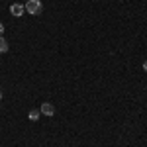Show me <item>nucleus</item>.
I'll use <instances>...</instances> for the list:
<instances>
[{"label":"nucleus","instance_id":"f257e3e1","mask_svg":"<svg viewBox=\"0 0 147 147\" xmlns=\"http://www.w3.org/2000/svg\"><path fill=\"white\" fill-rule=\"evenodd\" d=\"M24 8H26V12H30L32 16H37L41 12V2L39 0H28V4Z\"/></svg>","mask_w":147,"mask_h":147},{"label":"nucleus","instance_id":"f03ea898","mask_svg":"<svg viewBox=\"0 0 147 147\" xmlns=\"http://www.w3.org/2000/svg\"><path fill=\"white\" fill-rule=\"evenodd\" d=\"M39 112L43 114V116H53V114H55V108H53L51 102H43L41 108H39Z\"/></svg>","mask_w":147,"mask_h":147},{"label":"nucleus","instance_id":"7ed1b4c3","mask_svg":"<svg viewBox=\"0 0 147 147\" xmlns=\"http://www.w3.org/2000/svg\"><path fill=\"white\" fill-rule=\"evenodd\" d=\"M24 12H26V8H24L22 4H12V6H10V14H12V16H16V18L22 16Z\"/></svg>","mask_w":147,"mask_h":147},{"label":"nucleus","instance_id":"20e7f679","mask_svg":"<svg viewBox=\"0 0 147 147\" xmlns=\"http://www.w3.org/2000/svg\"><path fill=\"white\" fill-rule=\"evenodd\" d=\"M39 116H41L39 110H30V114H28V118H30L32 122H37V120H39Z\"/></svg>","mask_w":147,"mask_h":147},{"label":"nucleus","instance_id":"39448f33","mask_svg":"<svg viewBox=\"0 0 147 147\" xmlns=\"http://www.w3.org/2000/svg\"><path fill=\"white\" fill-rule=\"evenodd\" d=\"M6 51H8V41L0 35V53H6Z\"/></svg>","mask_w":147,"mask_h":147},{"label":"nucleus","instance_id":"423d86ee","mask_svg":"<svg viewBox=\"0 0 147 147\" xmlns=\"http://www.w3.org/2000/svg\"><path fill=\"white\" fill-rule=\"evenodd\" d=\"M4 34V26H2V22H0V35Z\"/></svg>","mask_w":147,"mask_h":147},{"label":"nucleus","instance_id":"0eeeda50","mask_svg":"<svg viewBox=\"0 0 147 147\" xmlns=\"http://www.w3.org/2000/svg\"><path fill=\"white\" fill-rule=\"evenodd\" d=\"M143 71H145V73H147V61H145V63H143Z\"/></svg>","mask_w":147,"mask_h":147},{"label":"nucleus","instance_id":"6e6552de","mask_svg":"<svg viewBox=\"0 0 147 147\" xmlns=\"http://www.w3.org/2000/svg\"><path fill=\"white\" fill-rule=\"evenodd\" d=\"M0 100H2V90H0Z\"/></svg>","mask_w":147,"mask_h":147}]
</instances>
